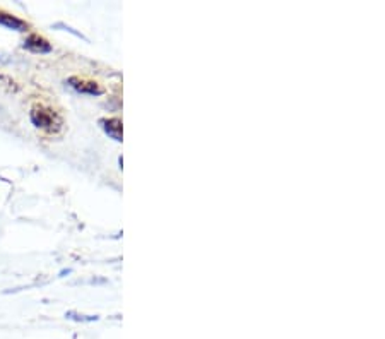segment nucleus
I'll use <instances>...</instances> for the list:
<instances>
[{
	"label": "nucleus",
	"instance_id": "39448f33",
	"mask_svg": "<svg viewBox=\"0 0 385 339\" xmlns=\"http://www.w3.org/2000/svg\"><path fill=\"white\" fill-rule=\"evenodd\" d=\"M0 24H6V26L12 28V30H21V28H24V23L21 19L12 18L9 14H0Z\"/></svg>",
	"mask_w": 385,
	"mask_h": 339
},
{
	"label": "nucleus",
	"instance_id": "f03ea898",
	"mask_svg": "<svg viewBox=\"0 0 385 339\" xmlns=\"http://www.w3.org/2000/svg\"><path fill=\"white\" fill-rule=\"evenodd\" d=\"M69 86L74 88L75 91L79 93H84V95H102V88L98 86L96 83H91V81H84V79H79V78H69Z\"/></svg>",
	"mask_w": 385,
	"mask_h": 339
},
{
	"label": "nucleus",
	"instance_id": "f257e3e1",
	"mask_svg": "<svg viewBox=\"0 0 385 339\" xmlns=\"http://www.w3.org/2000/svg\"><path fill=\"white\" fill-rule=\"evenodd\" d=\"M31 122L47 132H59L62 129V119H60L59 113L51 110V108L43 107V105L31 110Z\"/></svg>",
	"mask_w": 385,
	"mask_h": 339
},
{
	"label": "nucleus",
	"instance_id": "7ed1b4c3",
	"mask_svg": "<svg viewBox=\"0 0 385 339\" xmlns=\"http://www.w3.org/2000/svg\"><path fill=\"white\" fill-rule=\"evenodd\" d=\"M24 47H26L28 50L36 52V54H48V52H51L50 43L38 35H31L30 38L24 42Z\"/></svg>",
	"mask_w": 385,
	"mask_h": 339
},
{
	"label": "nucleus",
	"instance_id": "20e7f679",
	"mask_svg": "<svg viewBox=\"0 0 385 339\" xmlns=\"http://www.w3.org/2000/svg\"><path fill=\"white\" fill-rule=\"evenodd\" d=\"M102 127L103 131L106 132L111 139L115 141H122V120L120 119H105L102 120Z\"/></svg>",
	"mask_w": 385,
	"mask_h": 339
}]
</instances>
